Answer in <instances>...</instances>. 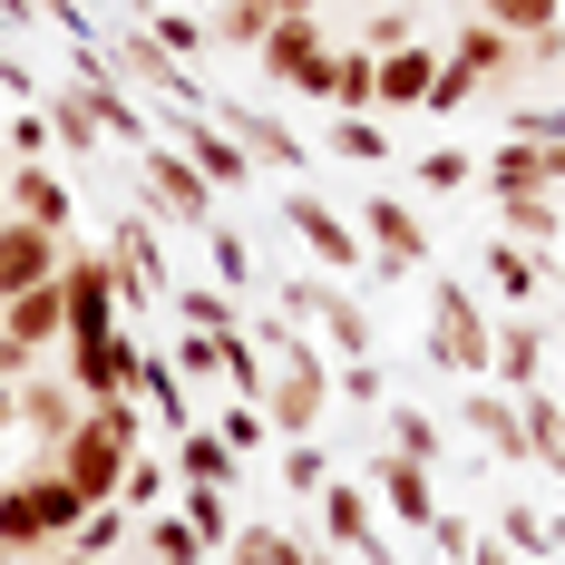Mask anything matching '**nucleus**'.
Listing matches in <instances>:
<instances>
[{
  "instance_id": "obj_1",
  "label": "nucleus",
  "mask_w": 565,
  "mask_h": 565,
  "mask_svg": "<svg viewBox=\"0 0 565 565\" xmlns=\"http://www.w3.org/2000/svg\"><path fill=\"white\" fill-rule=\"evenodd\" d=\"M137 449H147V429H137V399H98V409H88V419L58 439L50 468L78 488V498H88V508H108L117 488H127V458H137Z\"/></svg>"
},
{
  "instance_id": "obj_2",
  "label": "nucleus",
  "mask_w": 565,
  "mask_h": 565,
  "mask_svg": "<svg viewBox=\"0 0 565 565\" xmlns=\"http://www.w3.org/2000/svg\"><path fill=\"white\" fill-rule=\"evenodd\" d=\"M78 526H88V498H78V488L58 478L50 458H40L30 478H10V488H0V556L40 565L50 546H68Z\"/></svg>"
},
{
  "instance_id": "obj_3",
  "label": "nucleus",
  "mask_w": 565,
  "mask_h": 565,
  "mask_svg": "<svg viewBox=\"0 0 565 565\" xmlns=\"http://www.w3.org/2000/svg\"><path fill=\"white\" fill-rule=\"evenodd\" d=\"M429 361H439L449 381H468V391L498 371V322H488L478 282H458V274L429 282Z\"/></svg>"
},
{
  "instance_id": "obj_4",
  "label": "nucleus",
  "mask_w": 565,
  "mask_h": 565,
  "mask_svg": "<svg viewBox=\"0 0 565 565\" xmlns=\"http://www.w3.org/2000/svg\"><path fill=\"white\" fill-rule=\"evenodd\" d=\"M137 205H147V215H157V225H185V234L225 225V215H215V205H225V195H215V185H205V175L185 167V157H175V147H147V157H137Z\"/></svg>"
},
{
  "instance_id": "obj_5",
  "label": "nucleus",
  "mask_w": 565,
  "mask_h": 565,
  "mask_svg": "<svg viewBox=\"0 0 565 565\" xmlns=\"http://www.w3.org/2000/svg\"><path fill=\"white\" fill-rule=\"evenodd\" d=\"M282 234L312 254V274H332V282L361 274V254H371V244H361V225L341 215L332 195H312V185H282Z\"/></svg>"
},
{
  "instance_id": "obj_6",
  "label": "nucleus",
  "mask_w": 565,
  "mask_h": 565,
  "mask_svg": "<svg viewBox=\"0 0 565 565\" xmlns=\"http://www.w3.org/2000/svg\"><path fill=\"white\" fill-rule=\"evenodd\" d=\"M361 244H371V274L399 282V274H419L439 244H429V225H419V205L409 195H391V185H361Z\"/></svg>"
},
{
  "instance_id": "obj_7",
  "label": "nucleus",
  "mask_w": 565,
  "mask_h": 565,
  "mask_svg": "<svg viewBox=\"0 0 565 565\" xmlns=\"http://www.w3.org/2000/svg\"><path fill=\"white\" fill-rule=\"evenodd\" d=\"M312 508H322V546H332V556H351V565H399L391 536H381V498H371L361 478H332Z\"/></svg>"
},
{
  "instance_id": "obj_8",
  "label": "nucleus",
  "mask_w": 565,
  "mask_h": 565,
  "mask_svg": "<svg viewBox=\"0 0 565 565\" xmlns=\"http://www.w3.org/2000/svg\"><path fill=\"white\" fill-rule=\"evenodd\" d=\"M215 127L254 157V175H312V147H302L274 108H254V98H215Z\"/></svg>"
},
{
  "instance_id": "obj_9",
  "label": "nucleus",
  "mask_w": 565,
  "mask_h": 565,
  "mask_svg": "<svg viewBox=\"0 0 565 565\" xmlns=\"http://www.w3.org/2000/svg\"><path fill=\"white\" fill-rule=\"evenodd\" d=\"M58 302H68V341L127 332V312H117V264H108V254H88V244H68V264H58Z\"/></svg>"
},
{
  "instance_id": "obj_10",
  "label": "nucleus",
  "mask_w": 565,
  "mask_h": 565,
  "mask_svg": "<svg viewBox=\"0 0 565 565\" xmlns=\"http://www.w3.org/2000/svg\"><path fill=\"white\" fill-rule=\"evenodd\" d=\"M137 361H147V341L137 332H88V341H68V391L88 399H137Z\"/></svg>"
},
{
  "instance_id": "obj_11",
  "label": "nucleus",
  "mask_w": 565,
  "mask_h": 565,
  "mask_svg": "<svg viewBox=\"0 0 565 565\" xmlns=\"http://www.w3.org/2000/svg\"><path fill=\"white\" fill-rule=\"evenodd\" d=\"M254 58L274 68L282 88H302V98H332V78H341V50H332V30H322V20H292V30H274Z\"/></svg>"
},
{
  "instance_id": "obj_12",
  "label": "nucleus",
  "mask_w": 565,
  "mask_h": 565,
  "mask_svg": "<svg viewBox=\"0 0 565 565\" xmlns=\"http://www.w3.org/2000/svg\"><path fill=\"white\" fill-rule=\"evenodd\" d=\"M175 157H185V167L205 175V185H215V195H234V185H254V157H244V147H234L225 127H215V108H175V137H167Z\"/></svg>"
},
{
  "instance_id": "obj_13",
  "label": "nucleus",
  "mask_w": 565,
  "mask_h": 565,
  "mask_svg": "<svg viewBox=\"0 0 565 565\" xmlns=\"http://www.w3.org/2000/svg\"><path fill=\"white\" fill-rule=\"evenodd\" d=\"M108 68L127 78V88H147V98H167V108H205V98H195V78H185V58H167L157 40H147V30H137V20H127V30L108 40Z\"/></svg>"
},
{
  "instance_id": "obj_14",
  "label": "nucleus",
  "mask_w": 565,
  "mask_h": 565,
  "mask_svg": "<svg viewBox=\"0 0 565 565\" xmlns=\"http://www.w3.org/2000/svg\"><path fill=\"white\" fill-rule=\"evenodd\" d=\"M78 419H88V399L68 391V371H50V381L30 371V381L10 391V429H30V439H40V458H58V439H68Z\"/></svg>"
},
{
  "instance_id": "obj_15",
  "label": "nucleus",
  "mask_w": 565,
  "mask_h": 565,
  "mask_svg": "<svg viewBox=\"0 0 565 565\" xmlns=\"http://www.w3.org/2000/svg\"><path fill=\"white\" fill-rule=\"evenodd\" d=\"M58 264H68V234L0 215V302H10V292H40V282H58Z\"/></svg>"
},
{
  "instance_id": "obj_16",
  "label": "nucleus",
  "mask_w": 565,
  "mask_h": 565,
  "mask_svg": "<svg viewBox=\"0 0 565 565\" xmlns=\"http://www.w3.org/2000/svg\"><path fill=\"white\" fill-rule=\"evenodd\" d=\"M371 498H381L399 526H419V536H429V516H439V468H419V458L381 449V458H371Z\"/></svg>"
},
{
  "instance_id": "obj_17",
  "label": "nucleus",
  "mask_w": 565,
  "mask_h": 565,
  "mask_svg": "<svg viewBox=\"0 0 565 565\" xmlns=\"http://www.w3.org/2000/svg\"><path fill=\"white\" fill-rule=\"evenodd\" d=\"M458 419H468V439L498 458V468H526V409H516L498 381H478V391L458 399Z\"/></svg>"
},
{
  "instance_id": "obj_18",
  "label": "nucleus",
  "mask_w": 565,
  "mask_h": 565,
  "mask_svg": "<svg viewBox=\"0 0 565 565\" xmlns=\"http://www.w3.org/2000/svg\"><path fill=\"white\" fill-rule=\"evenodd\" d=\"M439 58H449V68H468L478 88H516V40L498 30V20H458Z\"/></svg>"
},
{
  "instance_id": "obj_19",
  "label": "nucleus",
  "mask_w": 565,
  "mask_h": 565,
  "mask_svg": "<svg viewBox=\"0 0 565 565\" xmlns=\"http://www.w3.org/2000/svg\"><path fill=\"white\" fill-rule=\"evenodd\" d=\"M429 78H439V50H429V40H409V50H391V58H381V98H371V117L429 108Z\"/></svg>"
},
{
  "instance_id": "obj_20",
  "label": "nucleus",
  "mask_w": 565,
  "mask_h": 565,
  "mask_svg": "<svg viewBox=\"0 0 565 565\" xmlns=\"http://www.w3.org/2000/svg\"><path fill=\"white\" fill-rule=\"evenodd\" d=\"M508 399H526V391H546V332L516 312V322H498V371H488Z\"/></svg>"
},
{
  "instance_id": "obj_21",
  "label": "nucleus",
  "mask_w": 565,
  "mask_h": 565,
  "mask_svg": "<svg viewBox=\"0 0 565 565\" xmlns=\"http://www.w3.org/2000/svg\"><path fill=\"white\" fill-rule=\"evenodd\" d=\"M175 488H244V458L215 439V419H195V429L175 439Z\"/></svg>"
},
{
  "instance_id": "obj_22",
  "label": "nucleus",
  "mask_w": 565,
  "mask_h": 565,
  "mask_svg": "<svg viewBox=\"0 0 565 565\" xmlns=\"http://www.w3.org/2000/svg\"><path fill=\"white\" fill-rule=\"evenodd\" d=\"M10 215L68 234V215H78V205H68V175H58V167H10Z\"/></svg>"
},
{
  "instance_id": "obj_23",
  "label": "nucleus",
  "mask_w": 565,
  "mask_h": 565,
  "mask_svg": "<svg viewBox=\"0 0 565 565\" xmlns=\"http://www.w3.org/2000/svg\"><path fill=\"white\" fill-rule=\"evenodd\" d=\"M292 20H312V0H225V10H215V40L264 50V40H274V30H292Z\"/></svg>"
},
{
  "instance_id": "obj_24",
  "label": "nucleus",
  "mask_w": 565,
  "mask_h": 565,
  "mask_svg": "<svg viewBox=\"0 0 565 565\" xmlns=\"http://www.w3.org/2000/svg\"><path fill=\"white\" fill-rule=\"evenodd\" d=\"M478 274H488V292H498V302H516V312H526V302L546 292V254H536V244H508V234H498Z\"/></svg>"
},
{
  "instance_id": "obj_25",
  "label": "nucleus",
  "mask_w": 565,
  "mask_h": 565,
  "mask_svg": "<svg viewBox=\"0 0 565 565\" xmlns=\"http://www.w3.org/2000/svg\"><path fill=\"white\" fill-rule=\"evenodd\" d=\"M488 536H498V546H516V556H536V565L565 556V516H556V508H526V498H508Z\"/></svg>"
},
{
  "instance_id": "obj_26",
  "label": "nucleus",
  "mask_w": 565,
  "mask_h": 565,
  "mask_svg": "<svg viewBox=\"0 0 565 565\" xmlns=\"http://www.w3.org/2000/svg\"><path fill=\"white\" fill-rule=\"evenodd\" d=\"M225 565H312V546H302L292 526H274V516H244L225 536Z\"/></svg>"
},
{
  "instance_id": "obj_27",
  "label": "nucleus",
  "mask_w": 565,
  "mask_h": 565,
  "mask_svg": "<svg viewBox=\"0 0 565 565\" xmlns=\"http://www.w3.org/2000/svg\"><path fill=\"white\" fill-rule=\"evenodd\" d=\"M498 234L508 244H565V195H498Z\"/></svg>"
},
{
  "instance_id": "obj_28",
  "label": "nucleus",
  "mask_w": 565,
  "mask_h": 565,
  "mask_svg": "<svg viewBox=\"0 0 565 565\" xmlns=\"http://www.w3.org/2000/svg\"><path fill=\"white\" fill-rule=\"evenodd\" d=\"M516 409H526V468L565 478V399H556V391H526Z\"/></svg>"
},
{
  "instance_id": "obj_29",
  "label": "nucleus",
  "mask_w": 565,
  "mask_h": 565,
  "mask_svg": "<svg viewBox=\"0 0 565 565\" xmlns=\"http://www.w3.org/2000/svg\"><path fill=\"white\" fill-rule=\"evenodd\" d=\"M167 302H175V312H185V332H205V341H225V332H244V302H234L225 282H175Z\"/></svg>"
},
{
  "instance_id": "obj_30",
  "label": "nucleus",
  "mask_w": 565,
  "mask_h": 565,
  "mask_svg": "<svg viewBox=\"0 0 565 565\" xmlns=\"http://www.w3.org/2000/svg\"><path fill=\"white\" fill-rule=\"evenodd\" d=\"M40 117H50V147H58V157H98V147H108L78 88H50V98H40Z\"/></svg>"
},
{
  "instance_id": "obj_31",
  "label": "nucleus",
  "mask_w": 565,
  "mask_h": 565,
  "mask_svg": "<svg viewBox=\"0 0 565 565\" xmlns=\"http://www.w3.org/2000/svg\"><path fill=\"white\" fill-rule=\"evenodd\" d=\"M478 175H488V195H556V185H546V147H516V137Z\"/></svg>"
},
{
  "instance_id": "obj_32",
  "label": "nucleus",
  "mask_w": 565,
  "mask_h": 565,
  "mask_svg": "<svg viewBox=\"0 0 565 565\" xmlns=\"http://www.w3.org/2000/svg\"><path fill=\"white\" fill-rule=\"evenodd\" d=\"M391 449H399V458H419V468H439V458H449L439 409H409V399H391Z\"/></svg>"
},
{
  "instance_id": "obj_33",
  "label": "nucleus",
  "mask_w": 565,
  "mask_h": 565,
  "mask_svg": "<svg viewBox=\"0 0 565 565\" xmlns=\"http://www.w3.org/2000/svg\"><path fill=\"white\" fill-rule=\"evenodd\" d=\"M137 399H147L157 419H175V429H195V419H205V409L185 399V381H175V361H157V351L137 361Z\"/></svg>"
},
{
  "instance_id": "obj_34",
  "label": "nucleus",
  "mask_w": 565,
  "mask_h": 565,
  "mask_svg": "<svg viewBox=\"0 0 565 565\" xmlns=\"http://www.w3.org/2000/svg\"><path fill=\"white\" fill-rule=\"evenodd\" d=\"M322 341H332L341 361H371V302H351L332 282V302H322Z\"/></svg>"
},
{
  "instance_id": "obj_35",
  "label": "nucleus",
  "mask_w": 565,
  "mask_h": 565,
  "mask_svg": "<svg viewBox=\"0 0 565 565\" xmlns=\"http://www.w3.org/2000/svg\"><path fill=\"white\" fill-rule=\"evenodd\" d=\"M215 381H225L234 399H264V341H254V332H225V341H215Z\"/></svg>"
},
{
  "instance_id": "obj_36",
  "label": "nucleus",
  "mask_w": 565,
  "mask_h": 565,
  "mask_svg": "<svg viewBox=\"0 0 565 565\" xmlns=\"http://www.w3.org/2000/svg\"><path fill=\"white\" fill-rule=\"evenodd\" d=\"M332 157L341 167H391V127L381 117H332Z\"/></svg>"
},
{
  "instance_id": "obj_37",
  "label": "nucleus",
  "mask_w": 565,
  "mask_h": 565,
  "mask_svg": "<svg viewBox=\"0 0 565 565\" xmlns=\"http://www.w3.org/2000/svg\"><path fill=\"white\" fill-rule=\"evenodd\" d=\"M332 488V449L322 439H282V498H322Z\"/></svg>"
},
{
  "instance_id": "obj_38",
  "label": "nucleus",
  "mask_w": 565,
  "mask_h": 565,
  "mask_svg": "<svg viewBox=\"0 0 565 565\" xmlns=\"http://www.w3.org/2000/svg\"><path fill=\"white\" fill-rule=\"evenodd\" d=\"M508 137L516 147H565V98H508Z\"/></svg>"
},
{
  "instance_id": "obj_39",
  "label": "nucleus",
  "mask_w": 565,
  "mask_h": 565,
  "mask_svg": "<svg viewBox=\"0 0 565 565\" xmlns=\"http://www.w3.org/2000/svg\"><path fill=\"white\" fill-rule=\"evenodd\" d=\"M478 20H498L508 40H536V30H565V0H478Z\"/></svg>"
},
{
  "instance_id": "obj_40",
  "label": "nucleus",
  "mask_w": 565,
  "mask_h": 565,
  "mask_svg": "<svg viewBox=\"0 0 565 565\" xmlns=\"http://www.w3.org/2000/svg\"><path fill=\"white\" fill-rule=\"evenodd\" d=\"M205 419H215V439H225L234 458H254V449H264V439H274V419H264L254 399H225V409H205Z\"/></svg>"
},
{
  "instance_id": "obj_41",
  "label": "nucleus",
  "mask_w": 565,
  "mask_h": 565,
  "mask_svg": "<svg viewBox=\"0 0 565 565\" xmlns=\"http://www.w3.org/2000/svg\"><path fill=\"white\" fill-rule=\"evenodd\" d=\"M137 30H147V40H157V50H167V58H195V50H205V40H215V30H205L195 10H147Z\"/></svg>"
},
{
  "instance_id": "obj_42",
  "label": "nucleus",
  "mask_w": 565,
  "mask_h": 565,
  "mask_svg": "<svg viewBox=\"0 0 565 565\" xmlns=\"http://www.w3.org/2000/svg\"><path fill=\"white\" fill-rule=\"evenodd\" d=\"M175 516L205 536V546H225L234 536V508H225V488H175Z\"/></svg>"
},
{
  "instance_id": "obj_43",
  "label": "nucleus",
  "mask_w": 565,
  "mask_h": 565,
  "mask_svg": "<svg viewBox=\"0 0 565 565\" xmlns=\"http://www.w3.org/2000/svg\"><path fill=\"white\" fill-rule=\"evenodd\" d=\"M351 399V409H391V371L381 361H341L332 371V409Z\"/></svg>"
},
{
  "instance_id": "obj_44",
  "label": "nucleus",
  "mask_w": 565,
  "mask_h": 565,
  "mask_svg": "<svg viewBox=\"0 0 565 565\" xmlns=\"http://www.w3.org/2000/svg\"><path fill=\"white\" fill-rule=\"evenodd\" d=\"M205 556H215V546H205L185 516H157V526H147V565H205Z\"/></svg>"
},
{
  "instance_id": "obj_45",
  "label": "nucleus",
  "mask_w": 565,
  "mask_h": 565,
  "mask_svg": "<svg viewBox=\"0 0 565 565\" xmlns=\"http://www.w3.org/2000/svg\"><path fill=\"white\" fill-rule=\"evenodd\" d=\"M322 302H332V274H282L274 282V312H282V322H322Z\"/></svg>"
},
{
  "instance_id": "obj_46",
  "label": "nucleus",
  "mask_w": 565,
  "mask_h": 565,
  "mask_svg": "<svg viewBox=\"0 0 565 565\" xmlns=\"http://www.w3.org/2000/svg\"><path fill=\"white\" fill-rule=\"evenodd\" d=\"M68 546H78V556H88V565H108L117 546H127V508H117V498H108V508H88V526H78Z\"/></svg>"
},
{
  "instance_id": "obj_47",
  "label": "nucleus",
  "mask_w": 565,
  "mask_h": 565,
  "mask_svg": "<svg viewBox=\"0 0 565 565\" xmlns=\"http://www.w3.org/2000/svg\"><path fill=\"white\" fill-rule=\"evenodd\" d=\"M205 254H215V282H225V292H244V282H254V244H244L234 225H205Z\"/></svg>"
},
{
  "instance_id": "obj_48",
  "label": "nucleus",
  "mask_w": 565,
  "mask_h": 565,
  "mask_svg": "<svg viewBox=\"0 0 565 565\" xmlns=\"http://www.w3.org/2000/svg\"><path fill=\"white\" fill-rule=\"evenodd\" d=\"M419 185H429V195H458V185H478V157H468V147H429V157H419Z\"/></svg>"
},
{
  "instance_id": "obj_49",
  "label": "nucleus",
  "mask_w": 565,
  "mask_h": 565,
  "mask_svg": "<svg viewBox=\"0 0 565 565\" xmlns=\"http://www.w3.org/2000/svg\"><path fill=\"white\" fill-rule=\"evenodd\" d=\"M167 488H175V468H167V458H147V449H137V458H127V488H117V508H157Z\"/></svg>"
},
{
  "instance_id": "obj_50",
  "label": "nucleus",
  "mask_w": 565,
  "mask_h": 565,
  "mask_svg": "<svg viewBox=\"0 0 565 565\" xmlns=\"http://www.w3.org/2000/svg\"><path fill=\"white\" fill-rule=\"evenodd\" d=\"M409 40H419V10H381V20H371V30H361V50H371V58H391V50H409Z\"/></svg>"
},
{
  "instance_id": "obj_51",
  "label": "nucleus",
  "mask_w": 565,
  "mask_h": 565,
  "mask_svg": "<svg viewBox=\"0 0 565 565\" xmlns=\"http://www.w3.org/2000/svg\"><path fill=\"white\" fill-rule=\"evenodd\" d=\"M468 98H478V78L439 58V78H429V117H458V108H468Z\"/></svg>"
},
{
  "instance_id": "obj_52",
  "label": "nucleus",
  "mask_w": 565,
  "mask_h": 565,
  "mask_svg": "<svg viewBox=\"0 0 565 565\" xmlns=\"http://www.w3.org/2000/svg\"><path fill=\"white\" fill-rule=\"evenodd\" d=\"M429 546H439L449 565H468V546H478V526H468L458 508H439V516H429Z\"/></svg>"
},
{
  "instance_id": "obj_53",
  "label": "nucleus",
  "mask_w": 565,
  "mask_h": 565,
  "mask_svg": "<svg viewBox=\"0 0 565 565\" xmlns=\"http://www.w3.org/2000/svg\"><path fill=\"white\" fill-rule=\"evenodd\" d=\"M10 147H20V167H50V117L20 108V117H10Z\"/></svg>"
},
{
  "instance_id": "obj_54",
  "label": "nucleus",
  "mask_w": 565,
  "mask_h": 565,
  "mask_svg": "<svg viewBox=\"0 0 565 565\" xmlns=\"http://www.w3.org/2000/svg\"><path fill=\"white\" fill-rule=\"evenodd\" d=\"M468 565H516V546H498V536H478V546H468Z\"/></svg>"
},
{
  "instance_id": "obj_55",
  "label": "nucleus",
  "mask_w": 565,
  "mask_h": 565,
  "mask_svg": "<svg viewBox=\"0 0 565 565\" xmlns=\"http://www.w3.org/2000/svg\"><path fill=\"white\" fill-rule=\"evenodd\" d=\"M40 20V0H0V30H30Z\"/></svg>"
},
{
  "instance_id": "obj_56",
  "label": "nucleus",
  "mask_w": 565,
  "mask_h": 565,
  "mask_svg": "<svg viewBox=\"0 0 565 565\" xmlns=\"http://www.w3.org/2000/svg\"><path fill=\"white\" fill-rule=\"evenodd\" d=\"M546 185H556V195H565V147H546Z\"/></svg>"
},
{
  "instance_id": "obj_57",
  "label": "nucleus",
  "mask_w": 565,
  "mask_h": 565,
  "mask_svg": "<svg viewBox=\"0 0 565 565\" xmlns=\"http://www.w3.org/2000/svg\"><path fill=\"white\" fill-rule=\"evenodd\" d=\"M40 565H88V556H78V546H50V556H40Z\"/></svg>"
},
{
  "instance_id": "obj_58",
  "label": "nucleus",
  "mask_w": 565,
  "mask_h": 565,
  "mask_svg": "<svg viewBox=\"0 0 565 565\" xmlns=\"http://www.w3.org/2000/svg\"><path fill=\"white\" fill-rule=\"evenodd\" d=\"M10 391H20V381H0V429H10Z\"/></svg>"
},
{
  "instance_id": "obj_59",
  "label": "nucleus",
  "mask_w": 565,
  "mask_h": 565,
  "mask_svg": "<svg viewBox=\"0 0 565 565\" xmlns=\"http://www.w3.org/2000/svg\"><path fill=\"white\" fill-rule=\"evenodd\" d=\"M312 565H351V556H332V546H312Z\"/></svg>"
},
{
  "instance_id": "obj_60",
  "label": "nucleus",
  "mask_w": 565,
  "mask_h": 565,
  "mask_svg": "<svg viewBox=\"0 0 565 565\" xmlns=\"http://www.w3.org/2000/svg\"><path fill=\"white\" fill-rule=\"evenodd\" d=\"M546 274H556V282H565V264H546Z\"/></svg>"
},
{
  "instance_id": "obj_61",
  "label": "nucleus",
  "mask_w": 565,
  "mask_h": 565,
  "mask_svg": "<svg viewBox=\"0 0 565 565\" xmlns=\"http://www.w3.org/2000/svg\"><path fill=\"white\" fill-rule=\"evenodd\" d=\"M546 565H565V556H546Z\"/></svg>"
},
{
  "instance_id": "obj_62",
  "label": "nucleus",
  "mask_w": 565,
  "mask_h": 565,
  "mask_svg": "<svg viewBox=\"0 0 565 565\" xmlns=\"http://www.w3.org/2000/svg\"><path fill=\"white\" fill-rule=\"evenodd\" d=\"M0 50H10V40H0Z\"/></svg>"
}]
</instances>
